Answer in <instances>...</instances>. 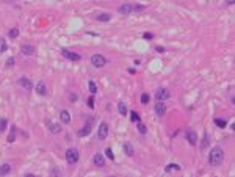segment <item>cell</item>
<instances>
[{
  "instance_id": "cell-1",
  "label": "cell",
  "mask_w": 235,
  "mask_h": 177,
  "mask_svg": "<svg viewBox=\"0 0 235 177\" xmlns=\"http://www.w3.org/2000/svg\"><path fill=\"white\" fill-rule=\"evenodd\" d=\"M224 160V151L221 147H213L209 154V163L212 166H219Z\"/></svg>"
},
{
  "instance_id": "cell-2",
  "label": "cell",
  "mask_w": 235,
  "mask_h": 177,
  "mask_svg": "<svg viewBox=\"0 0 235 177\" xmlns=\"http://www.w3.org/2000/svg\"><path fill=\"white\" fill-rule=\"evenodd\" d=\"M79 158H80V154L77 149H67L66 151V160L69 165H75L77 161H79Z\"/></svg>"
},
{
  "instance_id": "cell-3",
  "label": "cell",
  "mask_w": 235,
  "mask_h": 177,
  "mask_svg": "<svg viewBox=\"0 0 235 177\" xmlns=\"http://www.w3.org/2000/svg\"><path fill=\"white\" fill-rule=\"evenodd\" d=\"M91 64L94 67H103L107 64V58L102 57V55H99V53H96V55L91 57Z\"/></svg>"
},
{
  "instance_id": "cell-4",
  "label": "cell",
  "mask_w": 235,
  "mask_h": 177,
  "mask_svg": "<svg viewBox=\"0 0 235 177\" xmlns=\"http://www.w3.org/2000/svg\"><path fill=\"white\" fill-rule=\"evenodd\" d=\"M108 137V124L107 122H101V125H99V130H97V138L101 139H105Z\"/></svg>"
},
{
  "instance_id": "cell-5",
  "label": "cell",
  "mask_w": 235,
  "mask_h": 177,
  "mask_svg": "<svg viewBox=\"0 0 235 177\" xmlns=\"http://www.w3.org/2000/svg\"><path fill=\"white\" fill-rule=\"evenodd\" d=\"M155 99L157 101H166V99H169V91L166 88H159L155 91Z\"/></svg>"
},
{
  "instance_id": "cell-6",
  "label": "cell",
  "mask_w": 235,
  "mask_h": 177,
  "mask_svg": "<svg viewBox=\"0 0 235 177\" xmlns=\"http://www.w3.org/2000/svg\"><path fill=\"white\" fill-rule=\"evenodd\" d=\"M185 138L188 139V143L191 144V146H196V144H197V133L194 130H187Z\"/></svg>"
},
{
  "instance_id": "cell-7",
  "label": "cell",
  "mask_w": 235,
  "mask_h": 177,
  "mask_svg": "<svg viewBox=\"0 0 235 177\" xmlns=\"http://www.w3.org/2000/svg\"><path fill=\"white\" fill-rule=\"evenodd\" d=\"M61 55L66 57L67 60H71V61H79V60H80V55H79V53L69 52V50H66V49H63V50H61Z\"/></svg>"
},
{
  "instance_id": "cell-8",
  "label": "cell",
  "mask_w": 235,
  "mask_h": 177,
  "mask_svg": "<svg viewBox=\"0 0 235 177\" xmlns=\"http://www.w3.org/2000/svg\"><path fill=\"white\" fill-rule=\"evenodd\" d=\"M165 113H166L165 102H163V101H157V103H155V115H157V116H163Z\"/></svg>"
},
{
  "instance_id": "cell-9",
  "label": "cell",
  "mask_w": 235,
  "mask_h": 177,
  "mask_svg": "<svg viewBox=\"0 0 235 177\" xmlns=\"http://www.w3.org/2000/svg\"><path fill=\"white\" fill-rule=\"evenodd\" d=\"M132 11L133 10H132V5H130V3H122V5L118 8V13H119V14H124V16L130 14Z\"/></svg>"
},
{
  "instance_id": "cell-10",
  "label": "cell",
  "mask_w": 235,
  "mask_h": 177,
  "mask_svg": "<svg viewBox=\"0 0 235 177\" xmlns=\"http://www.w3.org/2000/svg\"><path fill=\"white\" fill-rule=\"evenodd\" d=\"M17 83H19L22 88H25V89H31V88H33V83H31V80L27 79V77H21Z\"/></svg>"
},
{
  "instance_id": "cell-11",
  "label": "cell",
  "mask_w": 235,
  "mask_h": 177,
  "mask_svg": "<svg viewBox=\"0 0 235 177\" xmlns=\"http://www.w3.org/2000/svg\"><path fill=\"white\" fill-rule=\"evenodd\" d=\"M93 163H94L96 166H99V168H101V166H103V165H105V158H103V155H102V154H96V155L93 157Z\"/></svg>"
},
{
  "instance_id": "cell-12",
  "label": "cell",
  "mask_w": 235,
  "mask_h": 177,
  "mask_svg": "<svg viewBox=\"0 0 235 177\" xmlns=\"http://www.w3.org/2000/svg\"><path fill=\"white\" fill-rule=\"evenodd\" d=\"M21 52H22V55H31V53L35 52V46H31V44H24V46L21 47Z\"/></svg>"
},
{
  "instance_id": "cell-13",
  "label": "cell",
  "mask_w": 235,
  "mask_h": 177,
  "mask_svg": "<svg viewBox=\"0 0 235 177\" xmlns=\"http://www.w3.org/2000/svg\"><path fill=\"white\" fill-rule=\"evenodd\" d=\"M60 119H61L63 124H69V122H71V115H69V111H67V110H61V113H60Z\"/></svg>"
},
{
  "instance_id": "cell-14",
  "label": "cell",
  "mask_w": 235,
  "mask_h": 177,
  "mask_svg": "<svg viewBox=\"0 0 235 177\" xmlns=\"http://www.w3.org/2000/svg\"><path fill=\"white\" fill-rule=\"evenodd\" d=\"M36 93L39 94V96H46L47 94V88H46V85L42 83V81H39L38 85H36V89H35Z\"/></svg>"
},
{
  "instance_id": "cell-15",
  "label": "cell",
  "mask_w": 235,
  "mask_h": 177,
  "mask_svg": "<svg viewBox=\"0 0 235 177\" xmlns=\"http://www.w3.org/2000/svg\"><path fill=\"white\" fill-rule=\"evenodd\" d=\"M11 172V165L10 163H3L2 166H0V176H6Z\"/></svg>"
},
{
  "instance_id": "cell-16",
  "label": "cell",
  "mask_w": 235,
  "mask_h": 177,
  "mask_svg": "<svg viewBox=\"0 0 235 177\" xmlns=\"http://www.w3.org/2000/svg\"><path fill=\"white\" fill-rule=\"evenodd\" d=\"M91 133V124H86L83 125V129L79 130V137H86V135Z\"/></svg>"
},
{
  "instance_id": "cell-17",
  "label": "cell",
  "mask_w": 235,
  "mask_h": 177,
  "mask_svg": "<svg viewBox=\"0 0 235 177\" xmlns=\"http://www.w3.org/2000/svg\"><path fill=\"white\" fill-rule=\"evenodd\" d=\"M124 152L127 154V155H130V157H132L133 154H135V149H133V146H132V144H130L129 141L124 143Z\"/></svg>"
},
{
  "instance_id": "cell-18",
  "label": "cell",
  "mask_w": 235,
  "mask_h": 177,
  "mask_svg": "<svg viewBox=\"0 0 235 177\" xmlns=\"http://www.w3.org/2000/svg\"><path fill=\"white\" fill-rule=\"evenodd\" d=\"M213 122L219 127V129H226V127H227V121H226V119H221V118H215Z\"/></svg>"
},
{
  "instance_id": "cell-19",
  "label": "cell",
  "mask_w": 235,
  "mask_h": 177,
  "mask_svg": "<svg viewBox=\"0 0 235 177\" xmlns=\"http://www.w3.org/2000/svg\"><path fill=\"white\" fill-rule=\"evenodd\" d=\"M16 135H17V129H16L14 125H13L10 135H8V143H14V141H16Z\"/></svg>"
},
{
  "instance_id": "cell-20",
  "label": "cell",
  "mask_w": 235,
  "mask_h": 177,
  "mask_svg": "<svg viewBox=\"0 0 235 177\" xmlns=\"http://www.w3.org/2000/svg\"><path fill=\"white\" fill-rule=\"evenodd\" d=\"M49 130H50L52 133H60V132H61V125L60 124H49Z\"/></svg>"
},
{
  "instance_id": "cell-21",
  "label": "cell",
  "mask_w": 235,
  "mask_h": 177,
  "mask_svg": "<svg viewBox=\"0 0 235 177\" xmlns=\"http://www.w3.org/2000/svg\"><path fill=\"white\" fill-rule=\"evenodd\" d=\"M179 169H180V166L177 165V163H169V165L165 168V171H166V172H171V171H179Z\"/></svg>"
},
{
  "instance_id": "cell-22",
  "label": "cell",
  "mask_w": 235,
  "mask_h": 177,
  "mask_svg": "<svg viewBox=\"0 0 235 177\" xmlns=\"http://www.w3.org/2000/svg\"><path fill=\"white\" fill-rule=\"evenodd\" d=\"M118 110H119V113H121V115H122V116H125V115H127V107H125V103L124 102H119V103H118Z\"/></svg>"
},
{
  "instance_id": "cell-23",
  "label": "cell",
  "mask_w": 235,
  "mask_h": 177,
  "mask_svg": "<svg viewBox=\"0 0 235 177\" xmlns=\"http://www.w3.org/2000/svg\"><path fill=\"white\" fill-rule=\"evenodd\" d=\"M110 17H111V16L108 14V13H102V14H99L96 19L101 21V22H108V21H110Z\"/></svg>"
},
{
  "instance_id": "cell-24",
  "label": "cell",
  "mask_w": 235,
  "mask_h": 177,
  "mask_svg": "<svg viewBox=\"0 0 235 177\" xmlns=\"http://www.w3.org/2000/svg\"><path fill=\"white\" fill-rule=\"evenodd\" d=\"M209 144H210V137H209V133H205L204 139H202V143H201V149H205Z\"/></svg>"
},
{
  "instance_id": "cell-25",
  "label": "cell",
  "mask_w": 235,
  "mask_h": 177,
  "mask_svg": "<svg viewBox=\"0 0 235 177\" xmlns=\"http://www.w3.org/2000/svg\"><path fill=\"white\" fill-rule=\"evenodd\" d=\"M130 119H132L133 122H139L141 118H139V115H138L137 111H130Z\"/></svg>"
},
{
  "instance_id": "cell-26",
  "label": "cell",
  "mask_w": 235,
  "mask_h": 177,
  "mask_svg": "<svg viewBox=\"0 0 235 177\" xmlns=\"http://www.w3.org/2000/svg\"><path fill=\"white\" fill-rule=\"evenodd\" d=\"M8 36H10V38H17V36H19V30H17V28H11L10 31H8Z\"/></svg>"
},
{
  "instance_id": "cell-27",
  "label": "cell",
  "mask_w": 235,
  "mask_h": 177,
  "mask_svg": "<svg viewBox=\"0 0 235 177\" xmlns=\"http://www.w3.org/2000/svg\"><path fill=\"white\" fill-rule=\"evenodd\" d=\"M6 125H8V121L5 119V118H2V119H0V132L6 130Z\"/></svg>"
},
{
  "instance_id": "cell-28",
  "label": "cell",
  "mask_w": 235,
  "mask_h": 177,
  "mask_svg": "<svg viewBox=\"0 0 235 177\" xmlns=\"http://www.w3.org/2000/svg\"><path fill=\"white\" fill-rule=\"evenodd\" d=\"M89 91H91L93 94H96V91H97V86H96V83H94V81L93 80H89Z\"/></svg>"
},
{
  "instance_id": "cell-29",
  "label": "cell",
  "mask_w": 235,
  "mask_h": 177,
  "mask_svg": "<svg viewBox=\"0 0 235 177\" xmlns=\"http://www.w3.org/2000/svg\"><path fill=\"white\" fill-rule=\"evenodd\" d=\"M138 132H139V133H141V135H144V133H146V132H147L146 125H144V124H141V122H138Z\"/></svg>"
},
{
  "instance_id": "cell-30",
  "label": "cell",
  "mask_w": 235,
  "mask_h": 177,
  "mask_svg": "<svg viewBox=\"0 0 235 177\" xmlns=\"http://www.w3.org/2000/svg\"><path fill=\"white\" fill-rule=\"evenodd\" d=\"M105 155H107L108 158H110V160H115V154H113V151H111L110 147L105 149Z\"/></svg>"
},
{
  "instance_id": "cell-31",
  "label": "cell",
  "mask_w": 235,
  "mask_h": 177,
  "mask_svg": "<svg viewBox=\"0 0 235 177\" xmlns=\"http://www.w3.org/2000/svg\"><path fill=\"white\" fill-rule=\"evenodd\" d=\"M6 49H8V46H6L5 39H0V53H2V52H5Z\"/></svg>"
},
{
  "instance_id": "cell-32",
  "label": "cell",
  "mask_w": 235,
  "mask_h": 177,
  "mask_svg": "<svg viewBox=\"0 0 235 177\" xmlns=\"http://www.w3.org/2000/svg\"><path fill=\"white\" fill-rule=\"evenodd\" d=\"M67 99H69V102H77L79 101V96H77L75 93H71L69 96H67Z\"/></svg>"
},
{
  "instance_id": "cell-33",
  "label": "cell",
  "mask_w": 235,
  "mask_h": 177,
  "mask_svg": "<svg viewBox=\"0 0 235 177\" xmlns=\"http://www.w3.org/2000/svg\"><path fill=\"white\" fill-rule=\"evenodd\" d=\"M141 103H143V105L149 103V94H147V93H144L143 96H141Z\"/></svg>"
},
{
  "instance_id": "cell-34",
  "label": "cell",
  "mask_w": 235,
  "mask_h": 177,
  "mask_svg": "<svg viewBox=\"0 0 235 177\" xmlns=\"http://www.w3.org/2000/svg\"><path fill=\"white\" fill-rule=\"evenodd\" d=\"M144 8H146V6H144V5H132V10H133V11H137V13H139V11H143Z\"/></svg>"
},
{
  "instance_id": "cell-35",
  "label": "cell",
  "mask_w": 235,
  "mask_h": 177,
  "mask_svg": "<svg viewBox=\"0 0 235 177\" xmlns=\"http://www.w3.org/2000/svg\"><path fill=\"white\" fill-rule=\"evenodd\" d=\"M143 38H144V39H147V41H151V39L154 38V35H152V33H149V31H144V33H143Z\"/></svg>"
},
{
  "instance_id": "cell-36",
  "label": "cell",
  "mask_w": 235,
  "mask_h": 177,
  "mask_svg": "<svg viewBox=\"0 0 235 177\" xmlns=\"http://www.w3.org/2000/svg\"><path fill=\"white\" fill-rule=\"evenodd\" d=\"M14 63H16V60H14V58H8V60H6V66L8 67H11V66H14Z\"/></svg>"
},
{
  "instance_id": "cell-37",
  "label": "cell",
  "mask_w": 235,
  "mask_h": 177,
  "mask_svg": "<svg viewBox=\"0 0 235 177\" xmlns=\"http://www.w3.org/2000/svg\"><path fill=\"white\" fill-rule=\"evenodd\" d=\"M86 103H88L89 108H94V99H93V97H89L88 101H86Z\"/></svg>"
},
{
  "instance_id": "cell-38",
  "label": "cell",
  "mask_w": 235,
  "mask_h": 177,
  "mask_svg": "<svg viewBox=\"0 0 235 177\" xmlns=\"http://www.w3.org/2000/svg\"><path fill=\"white\" fill-rule=\"evenodd\" d=\"M155 50L159 52V53H163V52H165V47H161V46H157V47H155Z\"/></svg>"
},
{
  "instance_id": "cell-39",
  "label": "cell",
  "mask_w": 235,
  "mask_h": 177,
  "mask_svg": "<svg viewBox=\"0 0 235 177\" xmlns=\"http://www.w3.org/2000/svg\"><path fill=\"white\" fill-rule=\"evenodd\" d=\"M226 2H227V5H234V3H235V0H226Z\"/></svg>"
}]
</instances>
